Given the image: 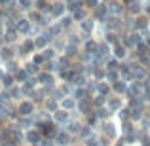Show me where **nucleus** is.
<instances>
[{
    "mask_svg": "<svg viewBox=\"0 0 150 146\" xmlns=\"http://www.w3.org/2000/svg\"><path fill=\"white\" fill-rule=\"evenodd\" d=\"M105 106L110 110L112 114H118L120 110H124L125 106H127V99L125 97H120V95H108L106 97V102H105Z\"/></svg>",
    "mask_w": 150,
    "mask_h": 146,
    "instance_id": "nucleus-1",
    "label": "nucleus"
},
{
    "mask_svg": "<svg viewBox=\"0 0 150 146\" xmlns=\"http://www.w3.org/2000/svg\"><path fill=\"white\" fill-rule=\"evenodd\" d=\"M34 112H36V108H34L33 99L25 97V99H21V101H17V116L19 118H27V116L33 118Z\"/></svg>",
    "mask_w": 150,
    "mask_h": 146,
    "instance_id": "nucleus-2",
    "label": "nucleus"
},
{
    "mask_svg": "<svg viewBox=\"0 0 150 146\" xmlns=\"http://www.w3.org/2000/svg\"><path fill=\"white\" fill-rule=\"evenodd\" d=\"M65 13H69V11H67V4L63 2V0H53L51 6H50V17L59 19V17H63Z\"/></svg>",
    "mask_w": 150,
    "mask_h": 146,
    "instance_id": "nucleus-3",
    "label": "nucleus"
},
{
    "mask_svg": "<svg viewBox=\"0 0 150 146\" xmlns=\"http://www.w3.org/2000/svg\"><path fill=\"white\" fill-rule=\"evenodd\" d=\"M110 55H112L114 59H118V61H127L129 59V49L125 48L122 42H118V44H114L112 46V51H110Z\"/></svg>",
    "mask_w": 150,
    "mask_h": 146,
    "instance_id": "nucleus-4",
    "label": "nucleus"
},
{
    "mask_svg": "<svg viewBox=\"0 0 150 146\" xmlns=\"http://www.w3.org/2000/svg\"><path fill=\"white\" fill-rule=\"evenodd\" d=\"M106 8H108V15L122 17L125 13V4L122 0H110V2H106Z\"/></svg>",
    "mask_w": 150,
    "mask_h": 146,
    "instance_id": "nucleus-5",
    "label": "nucleus"
},
{
    "mask_svg": "<svg viewBox=\"0 0 150 146\" xmlns=\"http://www.w3.org/2000/svg\"><path fill=\"white\" fill-rule=\"evenodd\" d=\"M69 120H70V112H67L63 108H57L55 112H51V121L55 125H65Z\"/></svg>",
    "mask_w": 150,
    "mask_h": 146,
    "instance_id": "nucleus-6",
    "label": "nucleus"
},
{
    "mask_svg": "<svg viewBox=\"0 0 150 146\" xmlns=\"http://www.w3.org/2000/svg\"><path fill=\"white\" fill-rule=\"evenodd\" d=\"M76 106H78V101L72 95H67L59 101V108L67 110V112H76Z\"/></svg>",
    "mask_w": 150,
    "mask_h": 146,
    "instance_id": "nucleus-7",
    "label": "nucleus"
},
{
    "mask_svg": "<svg viewBox=\"0 0 150 146\" xmlns=\"http://www.w3.org/2000/svg\"><path fill=\"white\" fill-rule=\"evenodd\" d=\"M97 95L103 97L112 95V84H108L106 80H97Z\"/></svg>",
    "mask_w": 150,
    "mask_h": 146,
    "instance_id": "nucleus-8",
    "label": "nucleus"
},
{
    "mask_svg": "<svg viewBox=\"0 0 150 146\" xmlns=\"http://www.w3.org/2000/svg\"><path fill=\"white\" fill-rule=\"evenodd\" d=\"M112 93L114 95H120V97H125V93H127V82H124L122 78L116 80L112 84Z\"/></svg>",
    "mask_w": 150,
    "mask_h": 146,
    "instance_id": "nucleus-9",
    "label": "nucleus"
},
{
    "mask_svg": "<svg viewBox=\"0 0 150 146\" xmlns=\"http://www.w3.org/2000/svg\"><path fill=\"white\" fill-rule=\"evenodd\" d=\"M8 93H10V99H11V101H21V99H25L23 85H19V84H13L10 89H8Z\"/></svg>",
    "mask_w": 150,
    "mask_h": 146,
    "instance_id": "nucleus-10",
    "label": "nucleus"
},
{
    "mask_svg": "<svg viewBox=\"0 0 150 146\" xmlns=\"http://www.w3.org/2000/svg\"><path fill=\"white\" fill-rule=\"evenodd\" d=\"M70 133L67 131V129H63V131H55V142H57L59 146H67L70 142Z\"/></svg>",
    "mask_w": 150,
    "mask_h": 146,
    "instance_id": "nucleus-11",
    "label": "nucleus"
},
{
    "mask_svg": "<svg viewBox=\"0 0 150 146\" xmlns=\"http://www.w3.org/2000/svg\"><path fill=\"white\" fill-rule=\"evenodd\" d=\"M25 139H27V142L36 144L38 140L42 139V133L38 131V129H27V131H25Z\"/></svg>",
    "mask_w": 150,
    "mask_h": 146,
    "instance_id": "nucleus-12",
    "label": "nucleus"
},
{
    "mask_svg": "<svg viewBox=\"0 0 150 146\" xmlns=\"http://www.w3.org/2000/svg\"><path fill=\"white\" fill-rule=\"evenodd\" d=\"M21 68V63L19 61H15V59H11V61H6V66H4V72H8V74H11L13 76L17 70Z\"/></svg>",
    "mask_w": 150,
    "mask_h": 146,
    "instance_id": "nucleus-13",
    "label": "nucleus"
},
{
    "mask_svg": "<svg viewBox=\"0 0 150 146\" xmlns=\"http://www.w3.org/2000/svg\"><path fill=\"white\" fill-rule=\"evenodd\" d=\"M44 108L48 110L50 114H51V112H55V110L59 108V101H57V99H55L53 95L48 97V99H44Z\"/></svg>",
    "mask_w": 150,
    "mask_h": 146,
    "instance_id": "nucleus-14",
    "label": "nucleus"
},
{
    "mask_svg": "<svg viewBox=\"0 0 150 146\" xmlns=\"http://www.w3.org/2000/svg\"><path fill=\"white\" fill-rule=\"evenodd\" d=\"M57 21L61 23L63 30H67V29H70V27H74V25H76V23H74V19H72V15H70V13H65L63 17H59Z\"/></svg>",
    "mask_w": 150,
    "mask_h": 146,
    "instance_id": "nucleus-15",
    "label": "nucleus"
},
{
    "mask_svg": "<svg viewBox=\"0 0 150 146\" xmlns=\"http://www.w3.org/2000/svg\"><path fill=\"white\" fill-rule=\"evenodd\" d=\"M17 6L15 8H19L21 11H30L34 8V0H13Z\"/></svg>",
    "mask_w": 150,
    "mask_h": 146,
    "instance_id": "nucleus-16",
    "label": "nucleus"
},
{
    "mask_svg": "<svg viewBox=\"0 0 150 146\" xmlns=\"http://www.w3.org/2000/svg\"><path fill=\"white\" fill-rule=\"evenodd\" d=\"M23 68L27 70V72H29V76H38V72H40V66L38 65H34L33 61H29V63H25V66H23Z\"/></svg>",
    "mask_w": 150,
    "mask_h": 146,
    "instance_id": "nucleus-17",
    "label": "nucleus"
},
{
    "mask_svg": "<svg viewBox=\"0 0 150 146\" xmlns=\"http://www.w3.org/2000/svg\"><path fill=\"white\" fill-rule=\"evenodd\" d=\"M84 142H86V146H101V142H99V137L97 135H89V137H86L84 139Z\"/></svg>",
    "mask_w": 150,
    "mask_h": 146,
    "instance_id": "nucleus-18",
    "label": "nucleus"
},
{
    "mask_svg": "<svg viewBox=\"0 0 150 146\" xmlns=\"http://www.w3.org/2000/svg\"><path fill=\"white\" fill-rule=\"evenodd\" d=\"M0 66H2V57H0Z\"/></svg>",
    "mask_w": 150,
    "mask_h": 146,
    "instance_id": "nucleus-19",
    "label": "nucleus"
},
{
    "mask_svg": "<svg viewBox=\"0 0 150 146\" xmlns=\"http://www.w3.org/2000/svg\"><path fill=\"white\" fill-rule=\"evenodd\" d=\"M118 146H124V142H120V144H118Z\"/></svg>",
    "mask_w": 150,
    "mask_h": 146,
    "instance_id": "nucleus-20",
    "label": "nucleus"
}]
</instances>
